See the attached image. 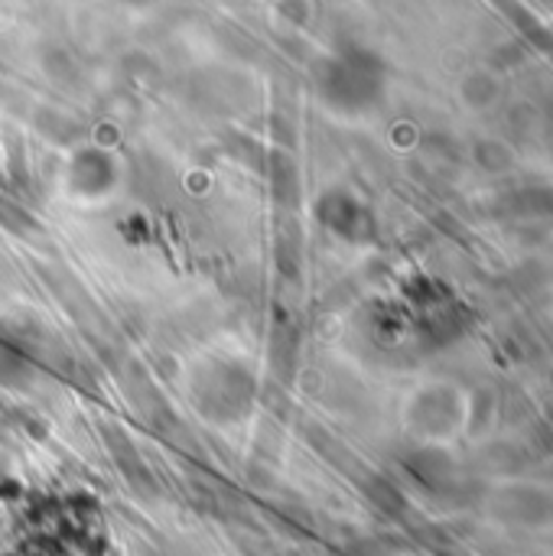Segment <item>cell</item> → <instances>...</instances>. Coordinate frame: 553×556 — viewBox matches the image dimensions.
Instances as JSON below:
<instances>
[{"instance_id":"obj_1","label":"cell","mask_w":553,"mask_h":556,"mask_svg":"<svg viewBox=\"0 0 553 556\" xmlns=\"http://www.w3.org/2000/svg\"><path fill=\"white\" fill-rule=\"evenodd\" d=\"M319 215H323V222H326L336 235H342V238H349V241H368V238H372L375 222H372L368 208H365L359 199L345 195V192H329V195H323Z\"/></svg>"},{"instance_id":"obj_2","label":"cell","mask_w":553,"mask_h":556,"mask_svg":"<svg viewBox=\"0 0 553 556\" xmlns=\"http://www.w3.org/2000/svg\"><path fill=\"white\" fill-rule=\"evenodd\" d=\"M553 192L548 189H521L508 199V212L512 215H544L553 212Z\"/></svg>"},{"instance_id":"obj_3","label":"cell","mask_w":553,"mask_h":556,"mask_svg":"<svg viewBox=\"0 0 553 556\" xmlns=\"http://www.w3.org/2000/svg\"><path fill=\"white\" fill-rule=\"evenodd\" d=\"M26 371H29V368H26V365H23L10 349H3V345H0V381H7V384H10V381H16V378H20V375H26Z\"/></svg>"}]
</instances>
